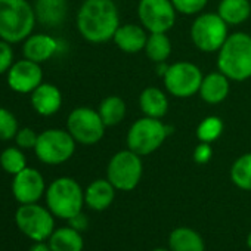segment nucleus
Segmentation results:
<instances>
[{"label": "nucleus", "mask_w": 251, "mask_h": 251, "mask_svg": "<svg viewBox=\"0 0 251 251\" xmlns=\"http://www.w3.org/2000/svg\"><path fill=\"white\" fill-rule=\"evenodd\" d=\"M120 27V14L112 0H84L77 14V28L90 43L112 40Z\"/></svg>", "instance_id": "1"}, {"label": "nucleus", "mask_w": 251, "mask_h": 251, "mask_svg": "<svg viewBox=\"0 0 251 251\" xmlns=\"http://www.w3.org/2000/svg\"><path fill=\"white\" fill-rule=\"evenodd\" d=\"M217 68L233 81L251 78V36L242 31L227 36L219 49Z\"/></svg>", "instance_id": "2"}, {"label": "nucleus", "mask_w": 251, "mask_h": 251, "mask_svg": "<svg viewBox=\"0 0 251 251\" xmlns=\"http://www.w3.org/2000/svg\"><path fill=\"white\" fill-rule=\"evenodd\" d=\"M37 18L27 0H0V39L20 43L31 36Z\"/></svg>", "instance_id": "3"}, {"label": "nucleus", "mask_w": 251, "mask_h": 251, "mask_svg": "<svg viewBox=\"0 0 251 251\" xmlns=\"http://www.w3.org/2000/svg\"><path fill=\"white\" fill-rule=\"evenodd\" d=\"M46 204L53 216L70 220L81 211L84 192L74 179L59 177L46 189Z\"/></svg>", "instance_id": "4"}, {"label": "nucleus", "mask_w": 251, "mask_h": 251, "mask_svg": "<svg viewBox=\"0 0 251 251\" xmlns=\"http://www.w3.org/2000/svg\"><path fill=\"white\" fill-rule=\"evenodd\" d=\"M169 127L160 118L142 117L136 120L127 132V148L141 157L155 152L167 139Z\"/></svg>", "instance_id": "5"}, {"label": "nucleus", "mask_w": 251, "mask_h": 251, "mask_svg": "<svg viewBox=\"0 0 251 251\" xmlns=\"http://www.w3.org/2000/svg\"><path fill=\"white\" fill-rule=\"evenodd\" d=\"M144 173V164L141 155L130 151L129 148L118 151L112 155L106 167V179L118 191H133Z\"/></svg>", "instance_id": "6"}, {"label": "nucleus", "mask_w": 251, "mask_h": 251, "mask_svg": "<svg viewBox=\"0 0 251 251\" xmlns=\"http://www.w3.org/2000/svg\"><path fill=\"white\" fill-rule=\"evenodd\" d=\"M75 151V141L68 130L49 129L39 135L34 152L37 158L49 166L68 161Z\"/></svg>", "instance_id": "7"}, {"label": "nucleus", "mask_w": 251, "mask_h": 251, "mask_svg": "<svg viewBox=\"0 0 251 251\" xmlns=\"http://www.w3.org/2000/svg\"><path fill=\"white\" fill-rule=\"evenodd\" d=\"M227 24L219 14H201L191 27V39L194 45L205 53L219 52L227 39Z\"/></svg>", "instance_id": "8"}, {"label": "nucleus", "mask_w": 251, "mask_h": 251, "mask_svg": "<svg viewBox=\"0 0 251 251\" xmlns=\"http://www.w3.org/2000/svg\"><path fill=\"white\" fill-rule=\"evenodd\" d=\"M105 129L99 112L89 106L73 109L67 120V130L81 145H96L103 138Z\"/></svg>", "instance_id": "9"}, {"label": "nucleus", "mask_w": 251, "mask_h": 251, "mask_svg": "<svg viewBox=\"0 0 251 251\" xmlns=\"http://www.w3.org/2000/svg\"><path fill=\"white\" fill-rule=\"evenodd\" d=\"M202 78L204 75L201 70L195 64L188 61H180L167 67L163 75L167 92L182 99L191 98L195 93H198Z\"/></svg>", "instance_id": "10"}, {"label": "nucleus", "mask_w": 251, "mask_h": 251, "mask_svg": "<svg viewBox=\"0 0 251 251\" xmlns=\"http://www.w3.org/2000/svg\"><path fill=\"white\" fill-rule=\"evenodd\" d=\"M15 222L20 230L36 242L49 239L55 226L52 211L36 202L21 204L15 213Z\"/></svg>", "instance_id": "11"}, {"label": "nucleus", "mask_w": 251, "mask_h": 251, "mask_svg": "<svg viewBox=\"0 0 251 251\" xmlns=\"http://www.w3.org/2000/svg\"><path fill=\"white\" fill-rule=\"evenodd\" d=\"M176 8L172 0H141L138 17L150 33H167L176 23Z\"/></svg>", "instance_id": "12"}, {"label": "nucleus", "mask_w": 251, "mask_h": 251, "mask_svg": "<svg viewBox=\"0 0 251 251\" xmlns=\"http://www.w3.org/2000/svg\"><path fill=\"white\" fill-rule=\"evenodd\" d=\"M43 83V71L40 64L23 59L14 62L8 71V84L14 92L18 93H31Z\"/></svg>", "instance_id": "13"}, {"label": "nucleus", "mask_w": 251, "mask_h": 251, "mask_svg": "<svg viewBox=\"0 0 251 251\" xmlns=\"http://www.w3.org/2000/svg\"><path fill=\"white\" fill-rule=\"evenodd\" d=\"M46 191L45 179L42 173L36 169L25 167L14 176L12 194L15 200L21 204L37 202Z\"/></svg>", "instance_id": "14"}, {"label": "nucleus", "mask_w": 251, "mask_h": 251, "mask_svg": "<svg viewBox=\"0 0 251 251\" xmlns=\"http://www.w3.org/2000/svg\"><path fill=\"white\" fill-rule=\"evenodd\" d=\"M31 105L34 111L43 117L56 114L62 105L61 90L50 83H42L36 90L31 92Z\"/></svg>", "instance_id": "15"}, {"label": "nucleus", "mask_w": 251, "mask_h": 251, "mask_svg": "<svg viewBox=\"0 0 251 251\" xmlns=\"http://www.w3.org/2000/svg\"><path fill=\"white\" fill-rule=\"evenodd\" d=\"M114 43L126 53H138L145 49L148 34L142 25L124 24L120 25L112 37Z\"/></svg>", "instance_id": "16"}, {"label": "nucleus", "mask_w": 251, "mask_h": 251, "mask_svg": "<svg viewBox=\"0 0 251 251\" xmlns=\"http://www.w3.org/2000/svg\"><path fill=\"white\" fill-rule=\"evenodd\" d=\"M23 52L25 59L42 64L58 52V42L48 34H31L24 40Z\"/></svg>", "instance_id": "17"}, {"label": "nucleus", "mask_w": 251, "mask_h": 251, "mask_svg": "<svg viewBox=\"0 0 251 251\" xmlns=\"http://www.w3.org/2000/svg\"><path fill=\"white\" fill-rule=\"evenodd\" d=\"M229 89H230L229 78L223 73L217 71V73H210L204 75L198 93L204 102L210 105H217L227 98Z\"/></svg>", "instance_id": "18"}, {"label": "nucleus", "mask_w": 251, "mask_h": 251, "mask_svg": "<svg viewBox=\"0 0 251 251\" xmlns=\"http://www.w3.org/2000/svg\"><path fill=\"white\" fill-rule=\"evenodd\" d=\"M115 197V188L108 179H98L93 180L86 192H84V202L89 208L95 211H103L106 210Z\"/></svg>", "instance_id": "19"}, {"label": "nucleus", "mask_w": 251, "mask_h": 251, "mask_svg": "<svg viewBox=\"0 0 251 251\" xmlns=\"http://www.w3.org/2000/svg\"><path fill=\"white\" fill-rule=\"evenodd\" d=\"M68 11L67 0H36L34 12L40 24L46 27H58L65 21Z\"/></svg>", "instance_id": "20"}, {"label": "nucleus", "mask_w": 251, "mask_h": 251, "mask_svg": "<svg viewBox=\"0 0 251 251\" xmlns=\"http://www.w3.org/2000/svg\"><path fill=\"white\" fill-rule=\"evenodd\" d=\"M139 106L145 117L161 120L169 111V99L161 89L147 87L139 96Z\"/></svg>", "instance_id": "21"}, {"label": "nucleus", "mask_w": 251, "mask_h": 251, "mask_svg": "<svg viewBox=\"0 0 251 251\" xmlns=\"http://www.w3.org/2000/svg\"><path fill=\"white\" fill-rule=\"evenodd\" d=\"M217 14L227 25L245 23L251 15L250 0H220Z\"/></svg>", "instance_id": "22"}, {"label": "nucleus", "mask_w": 251, "mask_h": 251, "mask_svg": "<svg viewBox=\"0 0 251 251\" xmlns=\"http://www.w3.org/2000/svg\"><path fill=\"white\" fill-rule=\"evenodd\" d=\"M170 251H204L205 245L198 232L191 227H177L169 238Z\"/></svg>", "instance_id": "23"}, {"label": "nucleus", "mask_w": 251, "mask_h": 251, "mask_svg": "<svg viewBox=\"0 0 251 251\" xmlns=\"http://www.w3.org/2000/svg\"><path fill=\"white\" fill-rule=\"evenodd\" d=\"M83 236L78 230L68 227H59L49 236V247L52 251H81Z\"/></svg>", "instance_id": "24"}, {"label": "nucleus", "mask_w": 251, "mask_h": 251, "mask_svg": "<svg viewBox=\"0 0 251 251\" xmlns=\"http://www.w3.org/2000/svg\"><path fill=\"white\" fill-rule=\"evenodd\" d=\"M98 112H99V115H100V118H102V121L106 127H112V126H117L124 120L126 103L120 96H115V95L106 96L100 102Z\"/></svg>", "instance_id": "25"}, {"label": "nucleus", "mask_w": 251, "mask_h": 251, "mask_svg": "<svg viewBox=\"0 0 251 251\" xmlns=\"http://www.w3.org/2000/svg\"><path fill=\"white\" fill-rule=\"evenodd\" d=\"M147 56L155 64H164L172 53V43L166 33H151L145 45Z\"/></svg>", "instance_id": "26"}, {"label": "nucleus", "mask_w": 251, "mask_h": 251, "mask_svg": "<svg viewBox=\"0 0 251 251\" xmlns=\"http://www.w3.org/2000/svg\"><path fill=\"white\" fill-rule=\"evenodd\" d=\"M230 179L242 191H251V152L241 155L230 167Z\"/></svg>", "instance_id": "27"}, {"label": "nucleus", "mask_w": 251, "mask_h": 251, "mask_svg": "<svg viewBox=\"0 0 251 251\" xmlns=\"http://www.w3.org/2000/svg\"><path fill=\"white\" fill-rule=\"evenodd\" d=\"M223 129H225L223 121L216 115H210L198 124L197 138L200 142L213 144L214 141H217L220 138V135L223 133Z\"/></svg>", "instance_id": "28"}, {"label": "nucleus", "mask_w": 251, "mask_h": 251, "mask_svg": "<svg viewBox=\"0 0 251 251\" xmlns=\"http://www.w3.org/2000/svg\"><path fill=\"white\" fill-rule=\"evenodd\" d=\"M0 166H2V169L6 173H11L15 176L17 173H20L21 170L27 167V160L23 151L20 150V147L18 148L11 147L0 154Z\"/></svg>", "instance_id": "29"}, {"label": "nucleus", "mask_w": 251, "mask_h": 251, "mask_svg": "<svg viewBox=\"0 0 251 251\" xmlns=\"http://www.w3.org/2000/svg\"><path fill=\"white\" fill-rule=\"evenodd\" d=\"M18 130L17 117L6 108H0V141L15 139Z\"/></svg>", "instance_id": "30"}, {"label": "nucleus", "mask_w": 251, "mask_h": 251, "mask_svg": "<svg viewBox=\"0 0 251 251\" xmlns=\"http://www.w3.org/2000/svg\"><path fill=\"white\" fill-rule=\"evenodd\" d=\"M176 11L183 15H195L200 14L205 6L208 0H172Z\"/></svg>", "instance_id": "31"}, {"label": "nucleus", "mask_w": 251, "mask_h": 251, "mask_svg": "<svg viewBox=\"0 0 251 251\" xmlns=\"http://www.w3.org/2000/svg\"><path fill=\"white\" fill-rule=\"evenodd\" d=\"M37 139H39V135L30 129V127H24V129H20L17 136H15V142L20 148H24V150H28V148H33L36 147L37 144Z\"/></svg>", "instance_id": "32"}, {"label": "nucleus", "mask_w": 251, "mask_h": 251, "mask_svg": "<svg viewBox=\"0 0 251 251\" xmlns=\"http://www.w3.org/2000/svg\"><path fill=\"white\" fill-rule=\"evenodd\" d=\"M14 65V50L11 43L2 40L0 42V74H5Z\"/></svg>", "instance_id": "33"}, {"label": "nucleus", "mask_w": 251, "mask_h": 251, "mask_svg": "<svg viewBox=\"0 0 251 251\" xmlns=\"http://www.w3.org/2000/svg\"><path fill=\"white\" fill-rule=\"evenodd\" d=\"M213 157V148L211 144L200 142V145L194 151V161L198 164H207Z\"/></svg>", "instance_id": "34"}, {"label": "nucleus", "mask_w": 251, "mask_h": 251, "mask_svg": "<svg viewBox=\"0 0 251 251\" xmlns=\"http://www.w3.org/2000/svg\"><path fill=\"white\" fill-rule=\"evenodd\" d=\"M70 226L73 227V229H75V230H78V232H81V230H84L86 227H87V217L80 211L78 214H75L74 217H71L70 220Z\"/></svg>", "instance_id": "35"}, {"label": "nucleus", "mask_w": 251, "mask_h": 251, "mask_svg": "<svg viewBox=\"0 0 251 251\" xmlns=\"http://www.w3.org/2000/svg\"><path fill=\"white\" fill-rule=\"evenodd\" d=\"M28 251H52L49 244H45L43 241H39L37 244H34Z\"/></svg>", "instance_id": "36"}, {"label": "nucleus", "mask_w": 251, "mask_h": 251, "mask_svg": "<svg viewBox=\"0 0 251 251\" xmlns=\"http://www.w3.org/2000/svg\"><path fill=\"white\" fill-rule=\"evenodd\" d=\"M247 245H248V248H251V232H250V235L247 236Z\"/></svg>", "instance_id": "37"}, {"label": "nucleus", "mask_w": 251, "mask_h": 251, "mask_svg": "<svg viewBox=\"0 0 251 251\" xmlns=\"http://www.w3.org/2000/svg\"><path fill=\"white\" fill-rule=\"evenodd\" d=\"M154 251H167V250H164V248H157V250H154Z\"/></svg>", "instance_id": "38"}]
</instances>
